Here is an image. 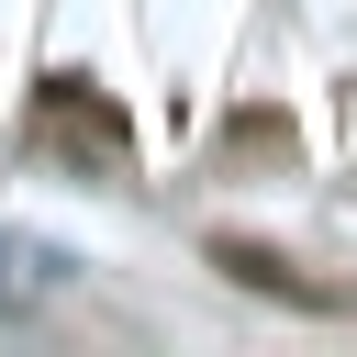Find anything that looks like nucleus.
Listing matches in <instances>:
<instances>
[{
  "mask_svg": "<svg viewBox=\"0 0 357 357\" xmlns=\"http://www.w3.org/2000/svg\"><path fill=\"white\" fill-rule=\"evenodd\" d=\"M11 279H67V257L56 245H22V234H0V290Z\"/></svg>",
  "mask_w": 357,
  "mask_h": 357,
  "instance_id": "1",
  "label": "nucleus"
}]
</instances>
